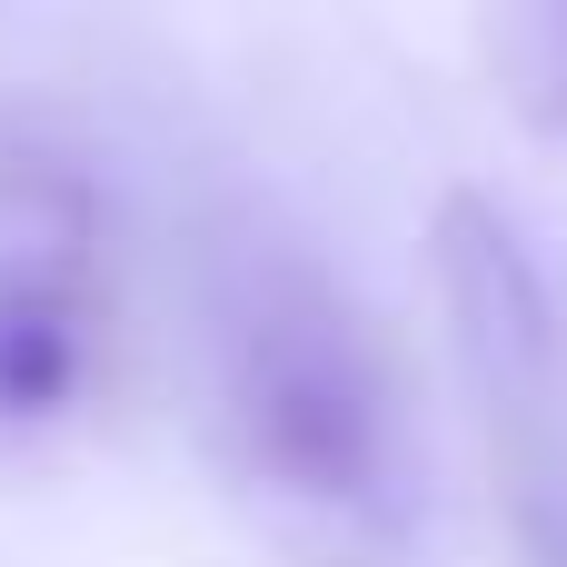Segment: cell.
Returning a JSON list of instances; mask_svg holds the SVG:
<instances>
[{
	"instance_id": "obj_4",
	"label": "cell",
	"mask_w": 567,
	"mask_h": 567,
	"mask_svg": "<svg viewBox=\"0 0 567 567\" xmlns=\"http://www.w3.org/2000/svg\"><path fill=\"white\" fill-rule=\"evenodd\" d=\"M488 60H498V90L567 140V0L548 10H498L488 20Z\"/></svg>"
},
{
	"instance_id": "obj_1",
	"label": "cell",
	"mask_w": 567,
	"mask_h": 567,
	"mask_svg": "<svg viewBox=\"0 0 567 567\" xmlns=\"http://www.w3.org/2000/svg\"><path fill=\"white\" fill-rule=\"evenodd\" d=\"M199 429L229 488L299 548L399 567L429 528V439L379 309L319 239L229 209L189 259Z\"/></svg>"
},
{
	"instance_id": "obj_3",
	"label": "cell",
	"mask_w": 567,
	"mask_h": 567,
	"mask_svg": "<svg viewBox=\"0 0 567 567\" xmlns=\"http://www.w3.org/2000/svg\"><path fill=\"white\" fill-rule=\"evenodd\" d=\"M429 259H439L449 369L468 389V429L488 458L508 558L567 567V319L548 289V259L488 189L439 199Z\"/></svg>"
},
{
	"instance_id": "obj_2",
	"label": "cell",
	"mask_w": 567,
	"mask_h": 567,
	"mask_svg": "<svg viewBox=\"0 0 567 567\" xmlns=\"http://www.w3.org/2000/svg\"><path fill=\"white\" fill-rule=\"evenodd\" d=\"M120 359V179L50 110H0V449H50L100 409Z\"/></svg>"
}]
</instances>
